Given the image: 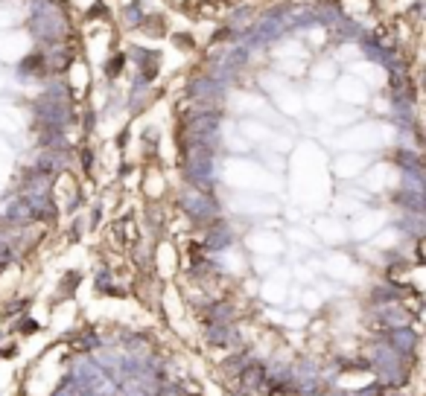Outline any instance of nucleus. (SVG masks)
<instances>
[{"label":"nucleus","mask_w":426,"mask_h":396,"mask_svg":"<svg viewBox=\"0 0 426 396\" xmlns=\"http://www.w3.org/2000/svg\"><path fill=\"white\" fill-rule=\"evenodd\" d=\"M376 367H380V379L385 385H400L403 382V367H400V353L392 346H380L376 350Z\"/></svg>","instance_id":"nucleus-1"},{"label":"nucleus","mask_w":426,"mask_h":396,"mask_svg":"<svg viewBox=\"0 0 426 396\" xmlns=\"http://www.w3.org/2000/svg\"><path fill=\"white\" fill-rule=\"evenodd\" d=\"M184 207L190 210V213H196V216H208L211 213V201L208 198H202L199 192H187L184 195Z\"/></svg>","instance_id":"nucleus-3"},{"label":"nucleus","mask_w":426,"mask_h":396,"mask_svg":"<svg viewBox=\"0 0 426 396\" xmlns=\"http://www.w3.org/2000/svg\"><path fill=\"white\" fill-rule=\"evenodd\" d=\"M415 332H412V329H403V327H400V329H394L392 332V344H394V350L397 353H412V350H415Z\"/></svg>","instance_id":"nucleus-2"}]
</instances>
